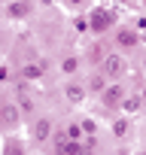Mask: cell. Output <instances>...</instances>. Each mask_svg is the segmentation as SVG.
I'll return each mask as SVG.
<instances>
[{"label": "cell", "mask_w": 146, "mask_h": 155, "mask_svg": "<svg viewBox=\"0 0 146 155\" xmlns=\"http://www.w3.org/2000/svg\"><path fill=\"white\" fill-rule=\"evenodd\" d=\"M107 79H110L107 73H95L91 79H88V85H85V88H88V91H95V94H104V91H107V85H110Z\"/></svg>", "instance_id": "obj_10"}, {"label": "cell", "mask_w": 146, "mask_h": 155, "mask_svg": "<svg viewBox=\"0 0 146 155\" xmlns=\"http://www.w3.org/2000/svg\"><path fill=\"white\" fill-rule=\"evenodd\" d=\"M128 94H125V82H110L107 85V91L101 94V101H104V107H122V101H125Z\"/></svg>", "instance_id": "obj_3"}, {"label": "cell", "mask_w": 146, "mask_h": 155, "mask_svg": "<svg viewBox=\"0 0 146 155\" xmlns=\"http://www.w3.org/2000/svg\"><path fill=\"white\" fill-rule=\"evenodd\" d=\"M31 9H34L31 0H15V3H9V12H6V15H9L12 21H18V18H28Z\"/></svg>", "instance_id": "obj_7"}, {"label": "cell", "mask_w": 146, "mask_h": 155, "mask_svg": "<svg viewBox=\"0 0 146 155\" xmlns=\"http://www.w3.org/2000/svg\"><path fill=\"white\" fill-rule=\"evenodd\" d=\"M73 28L76 31H91V21L88 18H73Z\"/></svg>", "instance_id": "obj_17"}, {"label": "cell", "mask_w": 146, "mask_h": 155, "mask_svg": "<svg viewBox=\"0 0 146 155\" xmlns=\"http://www.w3.org/2000/svg\"><path fill=\"white\" fill-rule=\"evenodd\" d=\"M79 125H82V131H85V137H98V122H95V119H82Z\"/></svg>", "instance_id": "obj_16"}, {"label": "cell", "mask_w": 146, "mask_h": 155, "mask_svg": "<svg viewBox=\"0 0 146 155\" xmlns=\"http://www.w3.org/2000/svg\"><path fill=\"white\" fill-rule=\"evenodd\" d=\"M64 134H67V140H73V143H82V137H85V131H82L79 122H70V125L64 128Z\"/></svg>", "instance_id": "obj_11"}, {"label": "cell", "mask_w": 146, "mask_h": 155, "mask_svg": "<svg viewBox=\"0 0 146 155\" xmlns=\"http://www.w3.org/2000/svg\"><path fill=\"white\" fill-rule=\"evenodd\" d=\"M88 21H91V34H104V31L113 25V12L98 6V9H91V12H88Z\"/></svg>", "instance_id": "obj_2"}, {"label": "cell", "mask_w": 146, "mask_h": 155, "mask_svg": "<svg viewBox=\"0 0 146 155\" xmlns=\"http://www.w3.org/2000/svg\"><path fill=\"white\" fill-rule=\"evenodd\" d=\"M3 155H25V146H22L18 140H12V137H9V140L3 143Z\"/></svg>", "instance_id": "obj_13"}, {"label": "cell", "mask_w": 146, "mask_h": 155, "mask_svg": "<svg viewBox=\"0 0 146 155\" xmlns=\"http://www.w3.org/2000/svg\"><path fill=\"white\" fill-rule=\"evenodd\" d=\"M18 107H22V113H34V101H31V97H25V94H22Z\"/></svg>", "instance_id": "obj_18"}, {"label": "cell", "mask_w": 146, "mask_h": 155, "mask_svg": "<svg viewBox=\"0 0 146 155\" xmlns=\"http://www.w3.org/2000/svg\"><path fill=\"white\" fill-rule=\"evenodd\" d=\"M140 155H146V152H140Z\"/></svg>", "instance_id": "obj_21"}, {"label": "cell", "mask_w": 146, "mask_h": 155, "mask_svg": "<svg viewBox=\"0 0 146 155\" xmlns=\"http://www.w3.org/2000/svg\"><path fill=\"white\" fill-rule=\"evenodd\" d=\"M116 43H119L122 49H134V46L140 43V37H137V34H134L131 28H122V31L116 34Z\"/></svg>", "instance_id": "obj_9"}, {"label": "cell", "mask_w": 146, "mask_h": 155, "mask_svg": "<svg viewBox=\"0 0 146 155\" xmlns=\"http://www.w3.org/2000/svg\"><path fill=\"white\" fill-rule=\"evenodd\" d=\"M70 3H73V6H76V3H82V0H70Z\"/></svg>", "instance_id": "obj_19"}, {"label": "cell", "mask_w": 146, "mask_h": 155, "mask_svg": "<svg viewBox=\"0 0 146 155\" xmlns=\"http://www.w3.org/2000/svg\"><path fill=\"white\" fill-rule=\"evenodd\" d=\"M143 67H146V64H143Z\"/></svg>", "instance_id": "obj_22"}, {"label": "cell", "mask_w": 146, "mask_h": 155, "mask_svg": "<svg viewBox=\"0 0 146 155\" xmlns=\"http://www.w3.org/2000/svg\"><path fill=\"white\" fill-rule=\"evenodd\" d=\"M22 76H25V79H40V76H43V64H28L22 70Z\"/></svg>", "instance_id": "obj_15"}, {"label": "cell", "mask_w": 146, "mask_h": 155, "mask_svg": "<svg viewBox=\"0 0 146 155\" xmlns=\"http://www.w3.org/2000/svg\"><path fill=\"white\" fill-rule=\"evenodd\" d=\"M3 128L6 131H12V128H18V122H22V107L18 104H3Z\"/></svg>", "instance_id": "obj_4"}, {"label": "cell", "mask_w": 146, "mask_h": 155, "mask_svg": "<svg viewBox=\"0 0 146 155\" xmlns=\"http://www.w3.org/2000/svg\"><path fill=\"white\" fill-rule=\"evenodd\" d=\"M85 94H88V88H85V85H79V82H67V85H64V97H67V104H73V107L82 104V101H85Z\"/></svg>", "instance_id": "obj_5"}, {"label": "cell", "mask_w": 146, "mask_h": 155, "mask_svg": "<svg viewBox=\"0 0 146 155\" xmlns=\"http://www.w3.org/2000/svg\"><path fill=\"white\" fill-rule=\"evenodd\" d=\"M143 101H146V88H143Z\"/></svg>", "instance_id": "obj_20"}, {"label": "cell", "mask_w": 146, "mask_h": 155, "mask_svg": "<svg viewBox=\"0 0 146 155\" xmlns=\"http://www.w3.org/2000/svg\"><path fill=\"white\" fill-rule=\"evenodd\" d=\"M101 73H107L110 79H122V76L128 73V58H125L122 52H110V55H104V61H101Z\"/></svg>", "instance_id": "obj_1"}, {"label": "cell", "mask_w": 146, "mask_h": 155, "mask_svg": "<svg viewBox=\"0 0 146 155\" xmlns=\"http://www.w3.org/2000/svg\"><path fill=\"white\" fill-rule=\"evenodd\" d=\"M128 131H131V122H128V116H125V119H116V122H113V134H116L119 140H122V137H128Z\"/></svg>", "instance_id": "obj_12"}, {"label": "cell", "mask_w": 146, "mask_h": 155, "mask_svg": "<svg viewBox=\"0 0 146 155\" xmlns=\"http://www.w3.org/2000/svg\"><path fill=\"white\" fill-rule=\"evenodd\" d=\"M125 116H134V113H140V110H146V101H143V94H128L125 101H122V107H119Z\"/></svg>", "instance_id": "obj_6"}, {"label": "cell", "mask_w": 146, "mask_h": 155, "mask_svg": "<svg viewBox=\"0 0 146 155\" xmlns=\"http://www.w3.org/2000/svg\"><path fill=\"white\" fill-rule=\"evenodd\" d=\"M143 40H146V37H143Z\"/></svg>", "instance_id": "obj_23"}, {"label": "cell", "mask_w": 146, "mask_h": 155, "mask_svg": "<svg viewBox=\"0 0 146 155\" xmlns=\"http://www.w3.org/2000/svg\"><path fill=\"white\" fill-rule=\"evenodd\" d=\"M52 137V119H37L34 122V140L37 143H46Z\"/></svg>", "instance_id": "obj_8"}, {"label": "cell", "mask_w": 146, "mask_h": 155, "mask_svg": "<svg viewBox=\"0 0 146 155\" xmlns=\"http://www.w3.org/2000/svg\"><path fill=\"white\" fill-rule=\"evenodd\" d=\"M61 70H64L67 76H73V73L79 70V58H73V55H70V58H64V61H61Z\"/></svg>", "instance_id": "obj_14"}]
</instances>
